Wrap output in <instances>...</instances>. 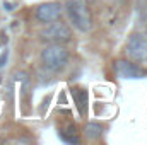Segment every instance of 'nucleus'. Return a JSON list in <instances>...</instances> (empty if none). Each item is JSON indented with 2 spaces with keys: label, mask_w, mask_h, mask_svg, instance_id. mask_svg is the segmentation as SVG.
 Wrapping results in <instances>:
<instances>
[{
  "label": "nucleus",
  "mask_w": 147,
  "mask_h": 145,
  "mask_svg": "<svg viewBox=\"0 0 147 145\" xmlns=\"http://www.w3.org/2000/svg\"><path fill=\"white\" fill-rule=\"evenodd\" d=\"M70 92H72V97H74V101H75V104H77L79 113L84 116L87 113V99H89L87 91L86 89H72Z\"/></svg>",
  "instance_id": "obj_7"
},
{
  "label": "nucleus",
  "mask_w": 147,
  "mask_h": 145,
  "mask_svg": "<svg viewBox=\"0 0 147 145\" xmlns=\"http://www.w3.org/2000/svg\"><path fill=\"white\" fill-rule=\"evenodd\" d=\"M5 60H7V50H5V51H2V55H0V67L3 65V62H5Z\"/></svg>",
  "instance_id": "obj_11"
},
{
  "label": "nucleus",
  "mask_w": 147,
  "mask_h": 145,
  "mask_svg": "<svg viewBox=\"0 0 147 145\" xmlns=\"http://www.w3.org/2000/svg\"><path fill=\"white\" fill-rule=\"evenodd\" d=\"M84 132H86V137L89 140H99L101 135H103V128L98 123H87L86 128H84Z\"/></svg>",
  "instance_id": "obj_8"
},
{
  "label": "nucleus",
  "mask_w": 147,
  "mask_h": 145,
  "mask_svg": "<svg viewBox=\"0 0 147 145\" xmlns=\"http://www.w3.org/2000/svg\"><path fill=\"white\" fill-rule=\"evenodd\" d=\"M39 38L43 41H46V43H51V44H62V43L70 41L72 31H70V28L65 22L57 19L53 22H48L46 28L39 31Z\"/></svg>",
  "instance_id": "obj_3"
},
{
  "label": "nucleus",
  "mask_w": 147,
  "mask_h": 145,
  "mask_svg": "<svg viewBox=\"0 0 147 145\" xmlns=\"http://www.w3.org/2000/svg\"><path fill=\"white\" fill-rule=\"evenodd\" d=\"M127 55L135 62H147V33H134L127 41Z\"/></svg>",
  "instance_id": "obj_4"
},
{
  "label": "nucleus",
  "mask_w": 147,
  "mask_h": 145,
  "mask_svg": "<svg viewBox=\"0 0 147 145\" xmlns=\"http://www.w3.org/2000/svg\"><path fill=\"white\" fill-rule=\"evenodd\" d=\"M115 73L121 79H144L147 77V72L139 67L137 63L127 62V60H118L115 63Z\"/></svg>",
  "instance_id": "obj_5"
},
{
  "label": "nucleus",
  "mask_w": 147,
  "mask_h": 145,
  "mask_svg": "<svg viewBox=\"0 0 147 145\" xmlns=\"http://www.w3.org/2000/svg\"><path fill=\"white\" fill-rule=\"evenodd\" d=\"M41 63L48 72H60L69 63V51L60 44L46 46L41 51Z\"/></svg>",
  "instance_id": "obj_2"
},
{
  "label": "nucleus",
  "mask_w": 147,
  "mask_h": 145,
  "mask_svg": "<svg viewBox=\"0 0 147 145\" xmlns=\"http://www.w3.org/2000/svg\"><path fill=\"white\" fill-rule=\"evenodd\" d=\"M58 137L63 140V142H67V144H79L80 142V138L77 137V135H70V133H63V132H60L58 133Z\"/></svg>",
  "instance_id": "obj_10"
},
{
  "label": "nucleus",
  "mask_w": 147,
  "mask_h": 145,
  "mask_svg": "<svg viewBox=\"0 0 147 145\" xmlns=\"http://www.w3.org/2000/svg\"><path fill=\"white\" fill-rule=\"evenodd\" d=\"M60 15H62V5L58 2H46L36 9V19L43 24L60 19Z\"/></svg>",
  "instance_id": "obj_6"
},
{
  "label": "nucleus",
  "mask_w": 147,
  "mask_h": 145,
  "mask_svg": "<svg viewBox=\"0 0 147 145\" xmlns=\"http://www.w3.org/2000/svg\"><path fill=\"white\" fill-rule=\"evenodd\" d=\"M137 12H139V21L147 24V0H139L137 2Z\"/></svg>",
  "instance_id": "obj_9"
},
{
  "label": "nucleus",
  "mask_w": 147,
  "mask_h": 145,
  "mask_svg": "<svg viewBox=\"0 0 147 145\" xmlns=\"http://www.w3.org/2000/svg\"><path fill=\"white\" fill-rule=\"evenodd\" d=\"M65 9H67V15L70 19V22L79 31L86 33V31L91 29L92 19H91V12L87 9L86 0H69Z\"/></svg>",
  "instance_id": "obj_1"
}]
</instances>
